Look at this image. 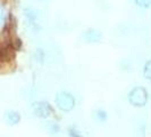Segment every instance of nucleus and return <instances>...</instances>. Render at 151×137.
<instances>
[{
  "instance_id": "1",
  "label": "nucleus",
  "mask_w": 151,
  "mask_h": 137,
  "mask_svg": "<svg viewBox=\"0 0 151 137\" xmlns=\"http://www.w3.org/2000/svg\"><path fill=\"white\" fill-rule=\"evenodd\" d=\"M129 101L133 106H144L148 102V91L143 87H135L129 91Z\"/></svg>"
},
{
  "instance_id": "2",
  "label": "nucleus",
  "mask_w": 151,
  "mask_h": 137,
  "mask_svg": "<svg viewBox=\"0 0 151 137\" xmlns=\"http://www.w3.org/2000/svg\"><path fill=\"white\" fill-rule=\"evenodd\" d=\"M56 105L61 111L69 112L75 106V98L67 91H59L56 96Z\"/></svg>"
},
{
  "instance_id": "3",
  "label": "nucleus",
  "mask_w": 151,
  "mask_h": 137,
  "mask_svg": "<svg viewBox=\"0 0 151 137\" xmlns=\"http://www.w3.org/2000/svg\"><path fill=\"white\" fill-rule=\"evenodd\" d=\"M51 111V106L47 102H37L33 104V112L39 118H48Z\"/></svg>"
},
{
  "instance_id": "4",
  "label": "nucleus",
  "mask_w": 151,
  "mask_h": 137,
  "mask_svg": "<svg viewBox=\"0 0 151 137\" xmlns=\"http://www.w3.org/2000/svg\"><path fill=\"white\" fill-rule=\"evenodd\" d=\"M84 38L89 42H98L101 39V33L99 31L94 30V29H91V30H88L85 32Z\"/></svg>"
},
{
  "instance_id": "5",
  "label": "nucleus",
  "mask_w": 151,
  "mask_h": 137,
  "mask_svg": "<svg viewBox=\"0 0 151 137\" xmlns=\"http://www.w3.org/2000/svg\"><path fill=\"white\" fill-rule=\"evenodd\" d=\"M5 119H6V121L9 125L14 126V125H17L18 122L21 121V114L18 113V112H16V111H9L6 114Z\"/></svg>"
},
{
  "instance_id": "6",
  "label": "nucleus",
  "mask_w": 151,
  "mask_h": 137,
  "mask_svg": "<svg viewBox=\"0 0 151 137\" xmlns=\"http://www.w3.org/2000/svg\"><path fill=\"white\" fill-rule=\"evenodd\" d=\"M143 74L148 80H151V61H148L144 64Z\"/></svg>"
},
{
  "instance_id": "7",
  "label": "nucleus",
  "mask_w": 151,
  "mask_h": 137,
  "mask_svg": "<svg viewBox=\"0 0 151 137\" xmlns=\"http://www.w3.org/2000/svg\"><path fill=\"white\" fill-rule=\"evenodd\" d=\"M134 2L140 8H149L151 6V0H134Z\"/></svg>"
},
{
  "instance_id": "8",
  "label": "nucleus",
  "mask_w": 151,
  "mask_h": 137,
  "mask_svg": "<svg viewBox=\"0 0 151 137\" xmlns=\"http://www.w3.org/2000/svg\"><path fill=\"white\" fill-rule=\"evenodd\" d=\"M96 113H97V119L100 120V121H105L107 119V114L104 110H98Z\"/></svg>"
},
{
  "instance_id": "9",
  "label": "nucleus",
  "mask_w": 151,
  "mask_h": 137,
  "mask_svg": "<svg viewBox=\"0 0 151 137\" xmlns=\"http://www.w3.org/2000/svg\"><path fill=\"white\" fill-rule=\"evenodd\" d=\"M69 135H70L72 137H82L80 134H78V133H77V131H75V130H72V129L69 130Z\"/></svg>"
}]
</instances>
